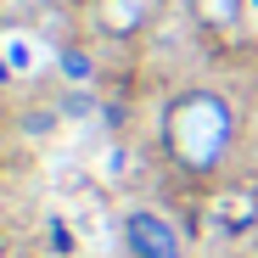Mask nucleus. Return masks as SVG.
I'll use <instances>...</instances> for the list:
<instances>
[{
	"label": "nucleus",
	"instance_id": "1",
	"mask_svg": "<svg viewBox=\"0 0 258 258\" xmlns=\"http://www.w3.org/2000/svg\"><path fill=\"white\" fill-rule=\"evenodd\" d=\"M157 141L180 180H219L241 146V107L219 84H180L157 112Z\"/></svg>",
	"mask_w": 258,
	"mask_h": 258
},
{
	"label": "nucleus",
	"instance_id": "2",
	"mask_svg": "<svg viewBox=\"0 0 258 258\" xmlns=\"http://www.w3.org/2000/svg\"><path fill=\"white\" fill-rule=\"evenodd\" d=\"M118 241H123L129 258H191L185 230L168 219L163 208H152V202L123 208V219H118Z\"/></svg>",
	"mask_w": 258,
	"mask_h": 258
},
{
	"label": "nucleus",
	"instance_id": "3",
	"mask_svg": "<svg viewBox=\"0 0 258 258\" xmlns=\"http://www.w3.org/2000/svg\"><path fill=\"white\" fill-rule=\"evenodd\" d=\"M152 23H157V0H90V28L112 45L152 34Z\"/></svg>",
	"mask_w": 258,
	"mask_h": 258
},
{
	"label": "nucleus",
	"instance_id": "4",
	"mask_svg": "<svg viewBox=\"0 0 258 258\" xmlns=\"http://www.w3.org/2000/svg\"><path fill=\"white\" fill-rule=\"evenodd\" d=\"M56 73H62V84H73V90H90V84L101 79V62H96V51L84 45V39H68V45H56Z\"/></svg>",
	"mask_w": 258,
	"mask_h": 258
},
{
	"label": "nucleus",
	"instance_id": "5",
	"mask_svg": "<svg viewBox=\"0 0 258 258\" xmlns=\"http://www.w3.org/2000/svg\"><path fill=\"white\" fill-rule=\"evenodd\" d=\"M191 17L208 34H236L241 17H247V6H241V0H191Z\"/></svg>",
	"mask_w": 258,
	"mask_h": 258
},
{
	"label": "nucleus",
	"instance_id": "6",
	"mask_svg": "<svg viewBox=\"0 0 258 258\" xmlns=\"http://www.w3.org/2000/svg\"><path fill=\"white\" fill-rule=\"evenodd\" d=\"M0 152H6V123H0Z\"/></svg>",
	"mask_w": 258,
	"mask_h": 258
}]
</instances>
